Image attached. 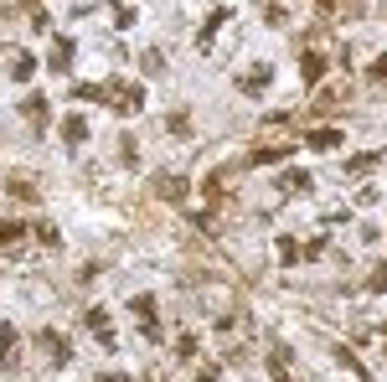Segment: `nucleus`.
I'll return each instance as SVG.
<instances>
[{
    "mask_svg": "<svg viewBox=\"0 0 387 382\" xmlns=\"http://www.w3.org/2000/svg\"><path fill=\"white\" fill-rule=\"evenodd\" d=\"M341 140H346L341 129H310V134H305L310 150H341Z\"/></svg>",
    "mask_w": 387,
    "mask_h": 382,
    "instance_id": "nucleus-8",
    "label": "nucleus"
},
{
    "mask_svg": "<svg viewBox=\"0 0 387 382\" xmlns=\"http://www.w3.org/2000/svg\"><path fill=\"white\" fill-rule=\"evenodd\" d=\"M315 6H320V11H336V0H315Z\"/></svg>",
    "mask_w": 387,
    "mask_h": 382,
    "instance_id": "nucleus-25",
    "label": "nucleus"
},
{
    "mask_svg": "<svg viewBox=\"0 0 387 382\" xmlns=\"http://www.w3.org/2000/svg\"><path fill=\"white\" fill-rule=\"evenodd\" d=\"M21 336H16V326H0V367H16L21 362Z\"/></svg>",
    "mask_w": 387,
    "mask_h": 382,
    "instance_id": "nucleus-6",
    "label": "nucleus"
},
{
    "mask_svg": "<svg viewBox=\"0 0 387 382\" xmlns=\"http://www.w3.org/2000/svg\"><path fill=\"white\" fill-rule=\"evenodd\" d=\"M16 238H21V228H16V222H6V217H0V248H11Z\"/></svg>",
    "mask_w": 387,
    "mask_h": 382,
    "instance_id": "nucleus-19",
    "label": "nucleus"
},
{
    "mask_svg": "<svg viewBox=\"0 0 387 382\" xmlns=\"http://www.w3.org/2000/svg\"><path fill=\"white\" fill-rule=\"evenodd\" d=\"M279 191H310V176H305V171H284V181H279Z\"/></svg>",
    "mask_w": 387,
    "mask_h": 382,
    "instance_id": "nucleus-17",
    "label": "nucleus"
},
{
    "mask_svg": "<svg viewBox=\"0 0 387 382\" xmlns=\"http://www.w3.org/2000/svg\"><path fill=\"white\" fill-rule=\"evenodd\" d=\"M119 161H124V166H135V161H140V155H135V140H119Z\"/></svg>",
    "mask_w": 387,
    "mask_h": 382,
    "instance_id": "nucleus-22",
    "label": "nucleus"
},
{
    "mask_svg": "<svg viewBox=\"0 0 387 382\" xmlns=\"http://www.w3.org/2000/svg\"><path fill=\"white\" fill-rule=\"evenodd\" d=\"M31 73H36V57H31V52H11V78L26 83Z\"/></svg>",
    "mask_w": 387,
    "mask_h": 382,
    "instance_id": "nucleus-12",
    "label": "nucleus"
},
{
    "mask_svg": "<svg viewBox=\"0 0 387 382\" xmlns=\"http://www.w3.org/2000/svg\"><path fill=\"white\" fill-rule=\"evenodd\" d=\"M284 155H289V145H258L248 161H253V166H274V161H284Z\"/></svg>",
    "mask_w": 387,
    "mask_h": 382,
    "instance_id": "nucleus-13",
    "label": "nucleus"
},
{
    "mask_svg": "<svg viewBox=\"0 0 387 382\" xmlns=\"http://www.w3.org/2000/svg\"><path fill=\"white\" fill-rule=\"evenodd\" d=\"M41 243H47V248H57V228H52V222H36V228H31Z\"/></svg>",
    "mask_w": 387,
    "mask_h": 382,
    "instance_id": "nucleus-20",
    "label": "nucleus"
},
{
    "mask_svg": "<svg viewBox=\"0 0 387 382\" xmlns=\"http://www.w3.org/2000/svg\"><path fill=\"white\" fill-rule=\"evenodd\" d=\"M150 186H155V196H165V201H181V196H186V181H181V176H155Z\"/></svg>",
    "mask_w": 387,
    "mask_h": 382,
    "instance_id": "nucleus-9",
    "label": "nucleus"
},
{
    "mask_svg": "<svg viewBox=\"0 0 387 382\" xmlns=\"http://www.w3.org/2000/svg\"><path fill=\"white\" fill-rule=\"evenodd\" d=\"M377 166H382V150H372V155H356V161H351L346 171H351V176H361V171H377Z\"/></svg>",
    "mask_w": 387,
    "mask_h": 382,
    "instance_id": "nucleus-18",
    "label": "nucleus"
},
{
    "mask_svg": "<svg viewBox=\"0 0 387 382\" xmlns=\"http://www.w3.org/2000/svg\"><path fill=\"white\" fill-rule=\"evenodd\" d=\"M129 310H135V316L145 321V336H150V341H160V326H155V300H150V295H135V300H129Z\"/></svg>",
    "mask_w": 387,
    "mask_h": 382,
    "instance_id": "nucleus-2",
    "label": "nucleus"
},
{
    "mask_svg": "<svg viewBox=\"0 0 387 382\" xmlns=\"http://www.w3.org/2000/svg\"><path fill=\"white\" fill-rule=\"evenodd\" d=\"M103 99L114 104V114H140V104H145V88H135V83H103Z\"/></svg>",
    "mask_w": 387,
    "mask_h": 382,
    "instance_id": "nucleus-1",
    "label": "nucleus"
},
{
    "mask_svg": "<svg viewBox=\"0 0 387 382\" xmlns=\"http://www.w3.org/2000/svg\"><path fill=\"white\" fill-rule=\"evenodd\" d=\"M62 140H68V145H83V140H88V124H83V114L62 119Z\"/></svg>",
    "mask_w": 387,
    "mask_h": 382,
    "instance_id": "nucleus-14",
    "label": "nucleus"
},
{
    "mask_svg": "<svg viewBox=\"0 0 387 382\" xmlns=\"http://www.w3.org/2000/svg\"><path fill=\"white\" fill-rule=\"evenodd\" d=\"M21 119H26V124H36V129H47V119H52V104L41 99V94H31L26 104H21Z\"/></svg>",
    "mask_w": 387,
    "mask_h": 382,
    "instance_id": "nucleus-4",
    "label": "nucleus"
},
{
    "mask_svg": "<svg viewBox=\"0 0 387 382\" xmlns=\"http://www.w3.org/2000/svg\"><path fill=\"white\" fill-rule=\"evenodd\" d=\"M299 78H305V83H320V78H326V57H320V52H305V62H299Z\"/></svg>",
    "mask_w": 387,
    "mask_h": 382,
    "instance_id": "nucleus-11",
    "label": "nucleus"
},
{
    "mask_svg": "<svg viewBox=\"0 0 387 382\" xmlns=\"http://www.w3.org/2000/svg\"><path fill=\"white\" fill-rule=\"evenodd\" d=\"M6 191H11V196H21V201H36V196H41V191L26 181V176H11V181H6Z\"/></svg>",
    "mask_w": 387,
    "mask_h": 382,
    "instance_id": "nucleus-16",
    "label": "nucleus"
},
{
    "mask_svg": "<svg viewBox=\"0 0 387 382\" xmlns=\"http://www.w3.org/2000/svg\"><path fill=\"white\" fill-rule=\"evenodd\" d=\"M367 284H372V289H387V263H377V268H372V279H367Z\"/></svg>",
    "mask_w": 387,
    "mask_h": 382,
    "instance_id": "nucleus-23",
    "label": "nucleus"
},
{
    "mask_svg": "<svg viewBox=\"0 0 387 382\" xmlns=\"http://www.w3.org/2000/svg\"><path fill=\"white\" fill-rule=\"evenodd\" d=\"M269 377H274V382H294V377H289V362H284V341H279V336L269 341Z\"/></svg>",
    "mask_w": 387,
    "mask_h": 382,
    "instance_id": "nucleus-5",
    "label": "nucleus"
},
{
    "mask_svg": "<svg viewBox=\"0 0 387 382\" xmlns=\"http://www.w3.org/2000/svg\"><path fill=\"white\" fill-rule=\"evenodd\" d=\"M269 83H274V73H269V67H264V62H258V67H253V73H243V78H238V88H243V94H264V88H269Z\"/></svg>",
    "mask_w": 387,
    "mask_h": 382,
    "instance_id": "nucleus-7",
    "label": "nucleus"
},
{
    "mask_svg": "<svg viewBox=\"0 0 387 382\" xmlns=\"http://www.w3.org/2000/svg\"><path fill=\"white\" fill-rule=\"evenodd\" d=\"M83 321H88V331H93L98 341H103V351H114V331H109V310H103V305H93V310H88V316H83Z\"/></svg>",
    "mask_w": 387,
    "mask_h": 382,
    "instance_id": "nucleus-3",
    "label": "nucleus"
},
{
    "mask_svg": "<svg viewBox=\"0 0 387 382\" xmlns=\"http://www.w3.org/2000/svg\"><path fill=\"white\" fill-rule=\"evenodd\" d=\"M165 129H170V134H191V119H186V114H170Z\"/></svg>",
    "mask_w": 387,
    "mask_h": 382,
    "instance_id": "nucleus-21",
    "label": "nucleus"
},
{
    "mask_svg": "<svg viewBox=\"0 0 387 382\" xmlns=\"http://www.w3.org/2000/svg\"><path fill=\"white\" fill-rule=\"evenodd\" d=\"M68 62H73V36H57V47H52V67H57V73H68Z\"/></svg>",
    "mask_w": 387,
    "mask_h": 382,
    "instance_id": "nucleus-15",
    "label": "nucleus"
},
{
    "mask_svg": "<svg viewBox=\"0 0 387 382\" xmlns=\"http://www.w3.org/2000/svg\"><path fill=\"white\" fill-rule=\"evenodd\" d=\"M41 351H47V356H52L57 367H62V362H68V356H73V351H68V341H62L57 331H41Z\"/></svg>",
    "mask_w": 387,
    "mask_h": 382,
    "instance_id": "nucleus-10",
    "label": "nucleus"
},
{
    "mask_svg": "<svg viewBox=\"0 0 387 382\" xmlns=\"http://www.w3.org/2000/svg\"><path fill=\"white\" fill-rule=\"evenodd\" d=\"M372 78H377V83H387V57H377V62H372Z\"/></svg>",
    "mask_w": 387,
    "mask_h": 382,
    "instance_id": "nucleus-24",
    "label": "nucleus"
}]
</instances>
